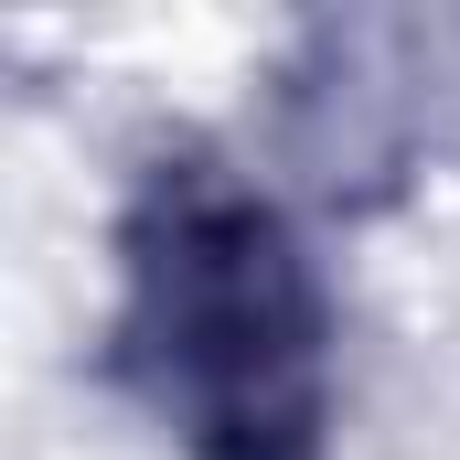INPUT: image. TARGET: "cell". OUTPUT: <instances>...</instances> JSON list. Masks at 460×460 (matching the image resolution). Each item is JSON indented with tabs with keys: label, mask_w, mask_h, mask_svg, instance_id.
<instances>
[{
	"label": "cell",
	"mask_w": 460,
	"mask_h": 460,
	"mask_svg": "<svg viewBox=\"0 0 460 460\" xmlns=\"http://www.w3.org/2000/svg\"><path fill=\"white\" fill-rule=\"evenodd\" d=\"M108 375L182 460H332L343 311L300 204L161 139L108 215Z\"/></svg>",
	"instance_id": "obj_1"
},
{
	"label": "cell",
	"mask_w": 460,
	"mask_h": 460,
	"mask_svg": "<svg viewBox=\"0 0 460 460\" xmlns=\"http://www.w3.org/2000/svg\"><path fill=\"white\" fill-rule=\"evenodd\" d=\"M439 128V32L407 11L300 22L279 54V161L311 204H385Z\"/></svg>",
	"instance_id": "obj_2"
}]
</instances>
